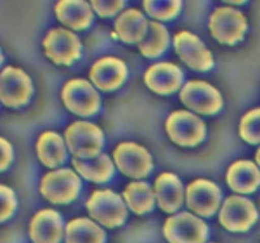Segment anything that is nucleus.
Instances as JSON below:
<instances>
[{
    "mask_svg": "<svg viewBox=\"0 0 260 243\" xmlns=\"http://www.w3.org/2000/svg\"><path fill=\"white\" fill-rule=\"evenodd\" d=\"M125 203L136 215H146L152 211L156 198L154 189L147 182H130L122 194Z\"/></svg>",
    "mask_w": 260,
    "mask_h": 243,
    "instance_id": "25",
    "label": "nucleus"
},
{
    "mask_svg": "<svg viewBox=\"0 0 260 243\" xmlns=\"http://www.w3.org/2000/svg\"><path fill=\"white\" fill-rule=\"evenodd\" d=\"M90 6L92 7L98 16L102 18L113 17L116 13H118L124 8L125 2L122 0H111V2H104V0H92L90 2Z\"/></svg>",
    "mask_w": 260,
    "mask_h": 243,
    "instance_id": "30",
    "label": "nucleus"
},
{
    "mask_svg": "<svg viewBox=\"0 0 260 243\" xmlns=\"http://www.w3.org/2000/svg\"><path fill=\"white\" fill-rule=\"evenodd\" d=\"M90 217L106 228L121 226L127 217V205L124 198L112 190H96L86 203Z\"/></svg>",
    "mask_w": 260,
    "mask_h": 243,
    "instance_id": "1",
    "label": "nucleus"
},
{
    "mask_svg": "<svg viewBox=\"0 0 260 243\" xmlns=\"http://www.w3.org/2000/svg\"><path fill=\"white\" fill-rule=\"evenodd\" d=\"M0 169L6 170L13 161V147L6 138L0 140Z\"/></svg>",
    "mask_w": 260,
    "mask_h": 243,
    "instance_id": "31",
    "label": "nucleus"
},
{
    "mask_svg": "<svg viewBox=\"0 0 260 243\" xmlns=\"http://www.w3.org/2000/svg\"><path fill=\"white\" fill-rule=\"evenodd\" d=\"M169 46V33L167 27L157 21H151L145 39L138 45L139 52L145 57L154 59L166 52Z\"/></svg>",
    "mask_w": 260,
    "mask_h": 243,
    "instance_id": "26",
    "label": "nucleus"
},
{
    "mask_svg": "<svg viewBox=\"0 0 260 243\" xmlns=\"http://www.w3.org/2000/svg\"><path fill=\"white\" fill-rule=\"evenodd\" d=\"M186 204L195 215L211 217L217 212L221 203L219 186L210 180H195L186 187Z\"/></svg>",
    "mask_w": 260,
    "mask_h": 243,
    "instance_id": "14",
    "label": "nucleus"
},
{
    "mask_svg": "<svg viewBox=\"0 0 260 243\" xmlns=\"http://www.w3.org/2000/svg\"><path fill=\"white\" fill-rule=\"evenodd\" d=\"M162 234L168 243H204L208 238V226L201 217L180 212L166 220Z\"/></svg>",
    "mask_w": 260,
    "mask_h": 243,
    "instance_id": "7",
    "label": "nucleus"
},
{
    "mask_svg": "<svg viewBox=\"0 0 260 243\" xmlns=\"http://www.w3.org/2000/svg\"><path fill=\"white\" fill-rule=\"evenodd\" d=\"M182 3L180 0H146L143 8L151 18L159 21H169L180 12Z\"/></svg>",
    "mask_w": 260,
    "mask_h": 243,
    "instance_id": "27",
    "label": "nucleus"
},
{
    "mask_svg": "<svg viewBox=\"0 0 260 243\" xmlns=\"http://www.w3.org/2000/svg\"><path fill=\"white\" fill-rule=\"evenodd\" d=\"M226 182L238 194H251L260 186V169L250 160H238L229 166Z\"/></svg>",
    "mask_w": 260,
    "mask_h": 243,
    "instance_id": "21",
    "label": "nucleus"
},
{
    "mask_svg": "<svg viewBox=\"0 0 260 243\" xmlns=\"http://www.w3.org/2000/svg\"><path fill=\"white\" fill-rule=\"evenodd\" d=\"M113 161L118 170L130 178H145L152 170L150 152L134 142H122L113 150Z\"/></svg>",
    "mask_w": 260,
    "mask_h": 243,
    "instance_id": "10",
    "label": "nucleus"
},
{
    "mask_svg": "<svg viewBox=\"0 0 260 243\" xmlns=\"http://www.w3.org/2000/svg\"><path fill=\"white\" fill-rule=\"evenodd\" d=\"M150 22L141 11L130 8L120 13L115 21V33L124 43H141L148 31Z\"/></svg>",
    "mask_w": 260,
    "mask_h": 243,
    "instance_id": "20",
    "label": "nucleus"
},
{
    "mask_svg": "<svg viewBox=\"0 0 260 243\" xmlns=\"http://www.w3.org/2000/svg\"><path fill=\"white\" fill-rule=\"evenodd\" d=\"M173 47L178 55L190 69L198 72H207L212 69L213 60L211 51L206 47L203 42L195 34L182 30L173 38Z\"/></svg>",
    "mask_w": 260,
    "mask_h": 243,
    "instance_id": "13",
    "label": "nucleus"
},
{
    "mask_svg": "<svg viewBox=\"0 0 260 243\" xmlns=\"http://www.w3.org/2000/svg\"><path fill=\"white\" fill-rule=\"evenodd\" d=\"M146 86L155 94L171 95L182 86L183 73L180 66L172 62H157L145 73Z\"/></svg>",
    "mask_w": 260,
    "mask_h": 243,
    "instance_id": "16",
    "label": "nucleus"
},
{
    "mask_svg": "<svg viewBox=\"0 0 260 243\" xmlns=\"http://www.w3.org/2000/svg\"><path fill=\"white\" fill-rule=\"evenodd\" d=\"M55 15L62 25L72 30H85L94 20L92 9L83 0H60L55 7Z\"/></svg>",
    "mask_w": 260,
    "mask_h": 243,
    "instance_id": "19",
    "label": "nucleus"
},
{
    "mask_svg": "<svg viewBox=\"0 0 260 243\" xmlns=\"http://www.w3.org/2000/svg\"><path fill=\"white\" fill-rule=\"evenodd\" d=\"M240 135L248 145L260 143V108L248 111L240 122Z\"/></svg>",
    "mask_w": 260,
    "mask_h": 243,
    "instance_id": "28",
    "label": "nucleus"
},
{
    "mask_svg": "<svg viewBox=\"0 0 260 243\" xmlns=\"http://www.w3.org/2000/svg\"><path fill=\"white\" fill-rule=\"evenodd\" d=\"M211 36L222 45L233 46L243 39L247 21L241 11L233 7H219L210 17Z\"/></svg>",
    "mask_w": 260,
    "mask_h": 243,
    "instance_id": "5",
    "label": "nucleus"
},
{
    "mask_svg": "<svg viewBox=\"0 0 260 243\" xmlns=\"http://www.w3.org/2000/svg\"><path fill=\"white\" fill-rule=\"evenodd\" d=\"M65 243H106V233L92 220L78 217L65 226Z\"/></svg>",
    "mask_w": 260,
    "mask_h": 243,
    "instance_id": "24",
    "label": "nucleus"
},
{
    "mask_svg": "<svg viewBox=\"0 0 260 243\" xmlns=\"http://www.w3.org/2000/svg\"><path fill=\"white\" fill-rule=\"evenodd\" d=\"M255 160H256V164L259 165V168H260V147L257 149L256 154H255Z\"/></svg>",
    "mask_w": 260,
    "mask_h": 243,
    "instance_id": "32",
    "label": "nucleus"
},
{
    "mask_svg": "<svg viewBox=\"0 0 260 243\" xmlns=\"http://www.w3.org/2000/svg\"><path fill=\"white\" fill-rule=\"evenodd\" d=\"M0 221L4 223L15 215L17 208V198L11 187L0 185Z\"/></svg>",
    "mask_w": 260,
    "mask_h": 243,
    "instance_id": "29",
    "label": "nucleus"
},
{
    "mask_svg": "<svg viewBox=\"0 0 260 243\" xmlns=\"http://www.w3.org/2000/svg\"><path fill=\"white\" fill-rule=\"evenodd\" d=\"M65 143L73 157L92 159L101 155L104 143L103 131L91 122L76 121L65 130Z\"/></svg>",
    "mask_w": 260,
    "mask_h": 243,
    "instance_id": "2",
    "label": "nucleus"
},
{
    "mask_svg": "<svg viewBox=\"0 0 260 243\" xmlns=\"http://www.w3.org/2000/svg\"><path fill=\"white\" fill-rule=\"evenodd\" d=\"M76 172L87 181L95 184H104L112 178L115 166H113L111 157L106 154H101L99 156L92 159H72Z\"/></svg>",
    "mask_w": 260,
    "mask_h": 243,
    "instance_id": "23",
    "label": "nucleus"
},
{
    "mask_svg": "<svg viewBox=\"0 0 260 243\" xmlns=\"http://www.w3.org/2000/svg\"><path fill=\"white\" fill-rule=\"evenodd\" d=\"M41 163L47 168H57L67 160V143L55 131H45L39 135L36 145Z\"/></svg>",
    "mask_w": 260,
    "mask_h": 243,
    "instance_id": "22",
    "label": "nucleus"
},
{
    "mask_svg": "<svg viewBox=\"0 0 260 243\" xmlns=\"http://www.w3.org/2000/svg\"><path fill=\"white\" fill-rule=\"evenodd\" d=\"M32 243H60L65 235L62 219L53 210H42L32 216L29 225Z\"/></svg>",
    "mask_w": 260,
    "mask_h": 243,
    "instance_id": "17",
    "label": "nucleus"
},
{
    "mask_svg": "<svg viewBox=\"0 0 260 243\" xmlns=\"http://www.w3.org/2000/svg\"><path fill=\"white\" fill-rule=\"evenodd\" d=\"M155 198L160 210L166 214H175L182 207L186 191L175 173H161L154 184Z\"/></svg>",
    "mask_w": 260,
    "mask_h": 243,
    "instance_id": "18",
    "label": "nucleus"
},
{
    "mask_svg": "<svg viewBox=\"0 0 260 243\" xmlns=\"http://www.w3.org/2000/svg\"><path fill=\"white\" fill-rule=\"evenodd\" d=\"M180 99L191 112L215 115L222 108V96L216 87L204 81H189L180 91Z\"/></svg>",
    "mask_w": 260,
    "mask_h": 243,
    "instance_id": "9",
    "label": "nucleus"
},
{
    "mask_svg": "<svg viewBox=\"0 0 260 243\" xmlns=\"http://www.w3.org/2000/svg\"><path fill=\"white\" fill-rule=\"evenodd\" d=\"M89 77L92 85L101 91H113L126 80V64L117 57H102L92 64Z\"/></svg>",
    "mask_w": 260,
    "mask_h": 243,
    "instance_id": "15",
    "label": "nucleus"
},
{
    "mask_svg": "<svg viewBox=\"0 0 260 243\" xmlns=\"http://www.w3.org/2000/svg\"><path fill=\"white\" fill-rule=\"evenodd\" d=\"M220 224L226 230L243 233L252 228L257 220V211L250 199L232 195L224 200L219 214Z\"/></svg>",
    "mask_w": 260,
    "mask_h": 243,
    "instance_id": "12",
    "label": "nucleus"
},
{
    "mask_svg": "<svg viewBox=\"0 0 260 243\" xmlns=\"http://www.w3.org/2000/svg\"><path fill=\"white\" fill-rule=\"evenodd\" d=\"M65 108L73 115L89 117L101 108V96L95 86L83 78H74L65 83L61 90Z\"/></svg>",
    "mask_w": 260,
    "mask_h": 243,
    "instance_id": "6",
    "label": "nucleus"
},
{
    "mask_svg": "<svg viewBox=\"0 0 260 243\" xmlns=\"http://www.w3.org/2000/svg\"><path fill=\"white\" fill-rule=\"evenodd\" d=\"M34 87L26 72L16 66H7L0 75V99L9 108L22 107L31 98Z\"/></svg>",
    "mask_w": 260,
    "mask_h": 243,
    "instance_id": "11",
    "label": "nucleus"
},
{
    "mask_svg": "<svg viewBox=\"0 0 260 243\" xmlns=\"http://www.w3.org/2000/svg\"><path fill=\"white\" fill-rule=\"evenodd\" d=\"M166 130L169 140L181 147H195L206 138V124L189 111L172 112L166 121Z\"/></svg>",
    "mask_w": 260,
    "mask_h": 243,
    "instance_id": "3",
    "label": "nucleus"
},
{
    "mask_svg": "<svg viewBox=\"0 0 260 243\" xmlns=\"http://www.w3.org/2000/svg\"><path fill=\"white\" fill-rule=\"evenodd\" d=\"M41 194L52 204H69L81 191V180L72 169H56L43 176Z\"/></svg>",
    "mask_w": 260,
    "mask_h": 243,
    "instance_id": "4",
    "label": "nucleus"
},
{
    "mask_svg": "<svg viewBox=\"0 0 260 243\" xmlns=\"http://www.w3.org/2000/svg\"><path fill=\"white\" fill-rule=\"evenodd\" d=\"M45 55L56 65H72L81 57L82 45L72 30L55 27L43 39Z\"/></svg>",
    "mask_w": 260,
    "mask_h": 243,
    "instance_id": "8",
    "label": "nucleus"
}]
</instances>
